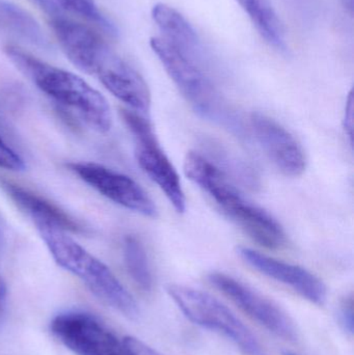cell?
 I'll list each match as a JSON object with an SVG mask.
<instances>
[{
	"label": "cell",
	"instance_id": "cell-1",
	"mask_svg": "<svg viewBox=\"0 0 354 355\" xmlns=\"http://www.w3.org/2000/svg\"><path fill=\"white\" fill-rule=\"evenodd\" d=\"M184 172L254 241L270 250L286 245V234L280 223L263 209L245 200L211 160L191 152L185 158Z\"/></svg>",
	"mask_w": 354,
	"mask_h": 355
},
{
	"label": "cell",
	"instance_id": "cell-2",
	"mask_svg": "<svg viewBox=\"0 0 354 355\" xmlns=\"http://www.w3.org/2000/svg\"><path fill=\"white\" fill-rule=\"evenodd\" d=\"M12 64L58 105L75 112L87 126L100 133L112 128V112L105 98L82 78L37 60L19 48H6Z\"/></svg>",
	"mask_w": 354,
	"mask_h": 355
},
{
	"label": "cell",
	"instance_id": "cell-3",
	"mask_svg": "<svg viewBox=\"0 0 354 355\" xmlns=\"http://www.w3.org/2000/svg\"><path fill=\"white\" fill-rule=\"evenodd\" d=\"M55 262L78 277L100 300L130 319L139 316L133 296L101 261L89 254L67 232L55 225L33 221Z\"/></svg>",
	"mask_w": 354,
	"mask_h": 355
},
{
	"label": "cell",
	"instance_id": "cell-4",
	"mask_svg": "<svg viewBox=\"0 0 354 355\" xmlns=\"http://www.w3.org/2000/svg\"><path fill=\"white\" fill-rule=\"evenodd\" d=\"M150 45L172 83L200 116L236 135L242 133L240 120L197 62L181 53L163 37H151Z\"/></svg>",
	"mask_w": 354,
	"mask_h": 355
},
{
	"label": "cell",
	"instance_id": "cell-5",
	"mask_svg": "<svg viewBox=\"0 0 354 355\" xmlns=\"http://www.w3.org/2000/svg\"><path fill=\"white\" fill-rule=\"evenodd\" d=\"M166 290L191 322L224 336L245 355H268L249 327L213 296L182 285H170Z\"/></svg>",
	"mask_w": 354,
	"mask_h": 355
},
{
	"label": "cell",
	"instance_id": "cell-6",
	"mask_svg": "<svg viewBox=\"0 0 354 355\" xmlns=\"http://www.w3.org/2000/svg\"><path fill=\"white\" fill-rule=\"evenodd\" d=\"M123 121L135 141V157L137 164L148 177L157 184L166 194L175 210L184 213L186 198L176 168L160 147L151 123L141 114L123 110Z\"/></svg>",
	"mask_w": 354,
	"mask_h": 355
},
{
	"label": "cell",
	"instance_id": "cell-7",
	"mask_svg": "<svg viewBox=\"0 0 354 355\" xmlns=\"http://www.w3.org/2000/svg\"><path fill=\"white\" fill-rule=\"evenodd\" d=\"M52 334L77 355H135L99 318L89 313H62L52 320Z\"/></svg>",
	"mask_w": 354,
	"mask_h": 355
},
{
	"label": "cell",
	"instance_id": "cell-8",
	"mask_svg": "<svg viewBox=\"0 0 354 355\" xmlns=\"http://www.w3.org/2000/svg\"><path fill=\"white\" fill-rule=\"evenodd\" d=\"M91 58L87 73L96 75L104 87L137 112H149L151 93L141 75L118 56L105 41Z\"/></svg>",
	"mask_w": 354,
	"mask_h": 355
},
{
	"label": "cell",
	"instance_id": "cell-9",
	"mask_svg": "<svg viewBox=\"0 0 354 355\" xmlns=\"http://www.w3.org/2000/svg\"><path fill=\"white\" fill-rule=\"evenodd\" d=\"M208 279L215 289L230 298L243 312L269 333L285 341H297L299 331L294 321L272 300L224 273H211Z\"/></svg>",
	"mask_w": 354,
	"mask_h": 355
},
{
	"label": "cell",
	"instance_id": "cell-10",
	"mask_svg": "<svg viewBox=\"0 0 354 355\" xmlns=\"http://www.w3.org/2000/svg\"><path fill=\"white\" fill-rule=\"evenodd\" d=\"M67 166L108 200L143 216H157L153 200L130 177L91 162H72Z\"/></svg>",
	"mask_w": 354,
	"mask_h": 355
},
{
	"label": "cell",
	"instance_id": "cell-11",
	"mask_svg": "<svg viewBox=\"0 0 354 355\" xmlns=\"http://www.w3.org/2000/svg\"><path fill=\"white\" fill-rule=\"evenodd\" d=\"M249 127L270 162L285 176L299 177L305 172V152L297 139L282 125L265 114L256 112L249 119Z\"/></svg>",
	"mask_w": 354,
	"mask_h": 355
},
{
	"label": "cell",
	"instance_id": "cell-12",
	"mask_svg": "<svg viewBox=\"0 0 354 355\" xmlns=\"http://www.w3.org/2000/svg\"><path fill=\"white\" fill-rule=\"evenodd\" d=\"M237 252L245 263L262 275L288 286L312 304L317 306L326 304L328 297L326 285L307 269L276 260L245 246H240Z\"/></svg>",
	"mask_w": 354,
	"mask_h": 355
},
{
	"label": "cell",
	"instance_id": "cell-13",
	"mask_svg": "<svg viewBox=\"0 0 354 355\" xmlns=\"http://www.w3.org/2000/svg\"><path fill=\"white\" fill-rule=\"evenodd\" d=\"M0 186L33 221L49 223L66 232L82 233L80 223L42 196L6 180H0Z\"/></svg>",
	"mask_w": 354,
	"mask_h": 355
},
{
	"label": "cell",
	"instance_id": "cell-14",
	"mask_svg": "<svg viewBox=\"0 0 354 355\" xmlns=\"http://www.w3.org/2000/svg\"><path fill=\"white\" fill-rule=\"evenodd\" d=\"M152 17L163 33V39L176 47L181 53L197 62L199 39L188 21L178 10L166 3L154 6Z\"/></svg>",
	"mask_w": 354,
	"mask_h": 355
},
{
	"label": "cell",
	"instance_id": "cell-15",
	"mask_svg": "<svg viewBox=\"0 0 354 355\" xmlns=\"http://www.w3.org/2000/svg\"><path fill=\"white\" fill-rule=\"evenodd\" d=\"M0 31L39 49L50 48L49 41L37 20L8 0H0Z\"/></svg>",
	"mask_w": 354,
	"mask_h": 355
},
{
	"label": "cell",
	"instance_id": "cell-16",
	"mask_svg": "<svg viewBox=\"0 0 354 355\" xmlns=\"http://www.w3.org/2000/svg\"><path fill=\"white\" fill-rule=\"evenodd\" d=\"M249 15L253 24L265 41L276 49L285 51L284 29L270 0H236Z\"/></svg>",
	"mask_w": 354,
	"mask_h": 355
},
{
	"label": "cell",
	"instance_id": "cell-17",
	"mask_svg": "<svg viewBox=\"0 0 354 355\" xmlns=\"http://www.w3.org/2000/svg\"><path fill=\"white\" fill-rule=\"evenodd\" d=\"M124 261L131 279L143 291H151L153 275L145 246L134 236H127L123 245Z\"/></svg>",
	"mask_w": 354,
	"mask_h": 355
},
{
	"label": "cell",
	"instance_id": "cell-18",
	"mask_svg": "<svg viewBox=\"0 0 354 355\" xmlns=\"http://www.w3.org/2000/svg\"><path fill=\"white\" fill-rule=\"evenodd\" d=\"M210 145H212V149H213L212 154H214L216 162H212V164H215L216 166H222L224 170L220 171L224 175L227 173H230V174L234 175L237 180L239 179L243 182L247 187H258L259 181H258L257 174L253 168L220 146L214 147L213 144H210Z\"/></svg>",
	"mask_w": 354,
	"mask_h": 355
},
{
	"label": "cell",
	"instance_id": "cell-19",
	"mask_svg": "<svg viewBox=\"0 0 354 355\" xmlns=\"http://www.w3.org/2000/svg\"><path fill=\"white\" fill-rule=\"evenodd\" d=\"M0 168L10 171H23L25 168L22 158L10 149L0 137Z\"/></svg>",
	"mask_w": 354,
	"mask_h": 355
},
{
	"label": "cell",
	"instance_id": "cell-20",
	"mask_svg": "<svg viewBox=\"0 0 354 355\" xmlns=\"http://www.w3.org/2000/svg\"><path fill=\"white\" fill-rule=\"evenodd\" d=\"M338 321L340 327L347 335H353V295L347 296L341 302L338 310Z\"/></svg>",
	"mask_w": 354,
	"mask_h": 355
},
{
	"label": "cell",
	"instance_id": "cell-21",
	"mask_svg": "<svg viewBox=\"0 0 354 355\" xmlns=\"http://www.w3.org/2000/svg\"><path fill=\"white\" fill-rule=\"evenodd\" d=\"M124 340L135 355H163L136 338L126 337Z\"/></svg>",
	"mask_w": 354,
	"mask_h": 355
},
{
	"label": "cell",
	"instance_id": "cell-22",
	"mask_svg": "<svg viewBox=\"0 0 354 355\" xmlns=\"http://www.w3.org/2000/svg\"><path fill=\"white\" fill-rule=\"evenodd\" d=\"M353 94L351 92L347 100L346 108H345L344 126L345 131L348 135L351 144H353Z\"/></svg>",
	"mask_w": 354,
	"mask_h": 355
},
{
	"label": "cell",
	"instance_id": "cell-23",
	"mask_svg": "<svg viewBox=\"0 0 354 355\" xmlns=\"http://www.w3.org/2000/svg\"><path fill=\"white\" fill-rule=\"evenodd\" d=\"M6 300H8V289L3 279L0 277V324L3 322L6 317Z\"/></svg>",
	"mask_w": 354,
	"mask_h": 355
},
{
	"label": "cell",
	"instance_id": "cell-24",
	"mask_svg": "<svg viewBox=\"0 0 354 355\" xmlns=\"http://www.w3.org/2000/svg\"><path fill=\"white\" fill-rule=\"evenodd\" d=\"M45 10H47L50 15H54L57 12V6L54 3L53 0H37Z\"/></svg>",
	"mask_w": 354,
	"mask_h": 355
},
{
	"label": "cell",
	"instance_id": "cell-25",
	"mask_svg": "<svg viewBox=\"0 0 354 355\" xmlns=\"http://www.w3.org/2000/svg\"><path fill=\"white\" fill-rule=\"evenodd\" d=\"M4 244H6V231H4L3 220L0 216V252L3 248Z\"/></svg>",
	"mask_w": 354,
	"mask_h": 355
},
{
	"label": "cell",
	"instance_id": "cell-26",
	"mask_svg": "<svg viewBox=\"0 0 354 355\" xmlns=\"http://www.w3.org/2000/svg\"><path fill=\"white\" fill-rule=\"evenodd\" d=\"M283 355H297V354H292V352H284V354H283Z\"/></svg>",
	"mask_w": 354,
	"mask_h": 355
}]
</instances>
